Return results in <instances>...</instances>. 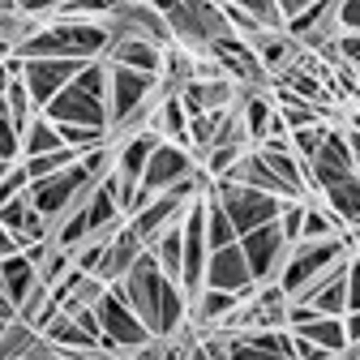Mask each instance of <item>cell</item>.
Masks as SVG:
<instances>
[{
    "label": "cell",
    "mask_w": 360,
    "mask_h": 360,
    "mask_svg": "<svg viewBox=\"0 0 360 360\" xmlns=\"http://www.w3.org/2000/svg\"><path fill=\"white\" fill-rule=\"evenodd\" d=\"M0 288H5V296H9L13 304H22V300L39 288V270H34V262H30L26 253L5 257V262H0Z\"/></svg>",
    "instance_id": "44dd1931"
},
{
    "label": "cell",
    "mask_w": 360,
    "mask_h": 360,
    "mask_svg": "<svg viewBox=\"0 0 360 360\" xmlns=\"http://www.w3.org/2000/svg\"><path fill=\"white\" fill-rule=\"evenodd\" d=\"M249 43H253V52H257L266 73H288L296 65V56H300V43H292L283 30H257Z\"/></svg>",
    "instance_id": "ffe728a7"
},
{
    "label": "cell",
    "mask_w": 360,
    "mask_h": 360,
    "mask_svg": "<svg viewBox=\"0 0 360 360\" xmlns=\"http://www.w3.org/2000/svg\"><path fill=\"white\" fill-rule=\"evenodd\" d=\"M210 198L219 202V210L228 214V223L236 228V240L262 223H275L279 210H283V198H270L262 189H249V185H232V180H214L210 185Z\"/></svg>",
    "instance_id": "277c9868"
},
{
    "label": "cell",
    "mask_w": 360,
    "mask_h": 360,
    "mask_svg": "<svg viewBox=\"0 0 360 360\" xmlns=\"http://www.w3.org/2000/svg\"><path fill=\"white\" fill-rule=\"evenodd\" d=\"M356 352H360V347H356Z\"/></svg>",
    "instance_id": "681fc988"
},
{
    "label": "cell",
    "mask_w": 360,
    "mask_h": 360,
    "mask_svg": "<svg viewBox=\"0 0 360 360\" xmlns=\"http://www.w3.org/2000/svg\"><path fill=\"white\" fill-rule=\"evenodd\" d=\"M292 335H300V339H309V343L326 347L330 356H347V330H343V318H313V322L296 326Z\"/></svg>",
    "instance_id": "7402d4cb"
},
{
    "label": "cell",
    "mask_w": 360,
    "mask_h": 360,
    "mask_svg": "<svg viewBox=\"0 0 360 360\" xmlns=\"http://www.w3.org/2000/svg\"><path fill=\"white\" fill-rule=\"evenodd\" d=\"M0 322H18V304L5 296V288H0Z\"/></svg>",
    "instance_id": "ab89813d"
},
{
    "label": "cell",
    "mask_w": 360,
    "mask_h": 360,
    "mask_svg": "<svg viewBox=\"0 0 360 360\" xmlns=\"http://www.w3.org/2000/svg\"><path fill=\"white\" fill-rule=\"evenodd\" d=\"M202 167V159L193 155V150H185V146H172V142H159L155 146V155L146 159V167H142V180L138 185L150 193V198H159V193H167L176 180H185V176H193Z\"/></svg>",
    "instance_id": "9c48e42d"
},
{
    "label": "cell",
    "mask_w": 360,
    "mask_h": 360,
    "mask_svg": "<svg viewBox=\"0 0 360 360\" xmlns=\"http://www.w3.org/2000/svg\"><path fill=\"white\" fill-rule=\"evenodd\" d=\"M159 142H163V138H159L155 129L129 133L120 146H112V176L120 180V185H138V180H142V167H146V159L155 155Z\"/></svg>",
    "instance_id": "e0dca14e"
},
{
    "label": "cell",
    "mask_w": 360,
    "mask_h": 360,
    "mask_svg": "<svg viewBox=\"0 0 360 360\" xmlns=\"http://www.w3.org/2000/svg\"><path fill=\"white\" fill-rule=\"evenodd\" d=\"M296 304H309L318 318H343V313H347V262H339L330 275L313 288L304 300H296Z\"/></svg>",
    "instance_id": "d6986e66"
},
{
    "label": "cell",
    "mask_w": 360,
    "mask_h": 360,
    "mask_svg": "<svg viewBox=\"0 0 360 360\" xmlns=\"http://www.w3.org/2000/svg\"><path fill=\"white\" fill-rule=\"evenodd\" d=\"M26 189H30V176L22 172V163H13V172L0 180V206H9V202H13V198H22Z\"/></svg>",
    "instance_id": "836d02e7"
},
{
    "label": "cell",
    "mask_w": 360,
    "mask_h": 360,
    "mask_svg": "<svg viewBox=\"0 0 360 360\" xmlns=\"http://www.w3.org/2000/svg\"><path fill=\"white\" fill-rule=\"evenodd\" d=\"M13 253H22V249H18V240H13L5 228H0V262H5V257H13Z\"/></svg>",
    "instance_id": "60d3db41"
},
{
    "label": "cell",
    "mask_w": 360,
    "mask_h": 360,
    "mask_svg": "<svg viewBox=\"0 0 360 360\" xmlns=\"http://www.w3.org/2000/svg\"><path fill=\"white\" fill-rule=\"evenodd\" d=\"M0 228H5V232L18 240V249H30V245L52 240V223L30 206V198H26V193H22V198H13L9 206H0Z\"/></svg>",
    "instance_id": "9a60e30c"
},
{
    "label": "cell",
    "mask_w": 360,
    "mask_h": 360,
    "mask_svg": "<svg viewBox=\"0 0 360 360\" xmlns=\"http://www.w3.org/2000/svg\"><path fill=\"white\" fill-rule=\"evenodd\" d=\"M347 257H352V245H347L343 232H339V236H326V240H300V245L288 249V257H283V266H279L275 283H279V292H283L288 300H304V296L318 288L339 262H347Z\"/></svg>",
    "instance_id": "3957f363"
},
{
    "label": "cell",
    "mask_w": 360,
    "mask_h": 360,
    "mask_svg": "<svg viewBox=\"0 0 360 360\" xmlns=\"http://www.w3.org/2000/svg\"><path fill=\"white\" fill-rule=\"evenodd\" d=\"M352 176H356V159H352V150L343 142V129L330 124V133L322 138V146L313 150V159L304 163V185L322 193V189L343 185V180H352Z\"/></svg>",
    "instance_id": "8992f818"
},
{
    "label": "cell",
    "mask_w": 360,
    "mask_h": 360,
    "mask_svg": "<svg viewBox=\"0 0 360 360\" xmlns=\"http://www.w3.org/2000/svg\"><path fill=\"white\" fill-rule=\"evenodd\" d=\"M95 322H99V339H103V347L108 352H138V347H146L155 335L138 322V313H133L112 288L99 296V304H95Z\"/></svg>",
    "instance_id": "5b68a950"
},
{
    "label": "cell",
    "mask_w": 360,
    "mask_h": 360,
    "mask_svg": "<svg viewBox=\"0 0 360 360\" xmlns=\"http://www.w3.org/2000/svg\"><path fill=\"white\" fill-rule=\"evenodd\" d=\"M0 9H13V5H9V0H0ZM13 13H18V9H13Z\"/></svg>",
    "instance_id": "ee69618b"
},
{
    "label": "cell",
    "mask_w": 360,
    "mask_h": 360,
    "mask_svg": "<svg viewBox=\"0 0 360 360\" xmlns=\"http://www.w3.org/2000/svg\"><path fill=\"white\" fill-rule=\"evenodd\" d=\"M5 86H9V73H5V65H0V99H5Z\"/></svg>",
    "instance_id": "b9f144b4"
},
{
    "label": "cell",
    "mask_w": 360,
    "mask_h": 360,
    "mask_svg": "<svg viewBox=\"0 0 360 360\" xmlns=\"http://www.w3.org/2000/svg\"><path fill=\"white\" fill-rule=\"evenodd\" d=\"M112 292L138 313V322L155 335V339H172V335H180V326H185V309H189V300H185V292H180L163 270L155 266V257H150V249L129 266V275L120 279V283H112Z\"/></svg>",
    "instance_id": "6da1fadb"
},
{
    "label": "cell",
    "mask_w": 360,
    "mask_h": 360,
    "mask_svg": "<svg viewBox=\"0 0 360 360\" xmlns=\"http://www.w3.org/2000/svg\"><path fill=\"white\" fill-rule=\"evenodd\" d=\"M86 60H56V56H34V60H26V69H22V82H26V90H30V103H34V112H43L60 90L77 77V69H82Z\"/></svg>",
    "instance_id": "8fae6325"
},
{
    "label": "cell",
    "mask_w": 360,
    "mask_h": 360,
    "mask_svg": "<svg viewBox=\"0 0 360 360\" xmlns=\"http://www.w3.org/2000/svg\"><path fill=\"white\" fill-rule=\"evenodd\" d=\"M270 116H275V103H270V99H262V95H249V99H245L240 120H245V133H249V146H257V142L266 138Z\"/></svg>",
    "instance_id": "f1b7e54d"
},
{
    "label": "cell",
    "mask_w": 360,
    "mask_h": 360,
    "mask_svg": "<svg viewBox=\"0 0 360 360\" xmlns=\"http://www.w3.org/2000/svg\"><path fill=\"white\" fill-rule=\"evenodd\" d=\"M360 309V257H347V313Z\"/></svg>",
    "instance_id": "8d00e7d4"
},
{
    "label": "cell",
    "mask_w": 360,
    "mask_h": 360,
    "mask_svg": "<svg viewBox=\"0 0 360 360\" xmlns=\"http://www.w3.org/2000/svg\"><path fill=\"white\" fill-rule=\"evenodd\" d=\"M176 95L180 103H185L189 116H202V112H228L236 99H240V90L232 77H206V82H180L176 86Z\"/></svg>",
    "instance_id": "5bb4252c"
},
{
    "label": "cell",
    "mask_w": 360,
    "mask_h": 360,
    "mask_svg": "<svg viewBox=\"0 0 360 360\" xmlns=\"http://www.w3.org/2000/svg\"><path fill=\"white\" fill-rule=\"evenodd\" d=\"M9 172H13V163H9V159H0V180H5Z\"/></svg>",
    "instance_id": "7bdbcfd3"
},
{
    "label": "cell",
    "mask_w": 360,
    "mask_h": 360,
    "mask_svg": "<svg viewBox=\"0 0 360 360\" xmlns=\"http://www.w3.org/2000/svg\"><path fill=\"white\" fill-rule=\"evenodd\" d=\"M343 330H347V352L360 347V309L356 313H343Z\"/></svg>",
    "instance_id": "74e56055"
},
{
    "label": "cell",
    "mask_w": 360,
    "mask_h": 360,
    "mask_svg": "<svg viewBox=\"0 0 360 360\" xmlns=\"http://www.w3.org/2000/svg\"><path fill=\"white\" fill-rule=\"evenodd\" d=\"M103 60L116 65V69H138V73L163 77V48H155L146 39H133V34H112Z\"/></svg>",
    "instance_id": "ac0fdd59"
},
{
    "label": "cell",
    "mask_w": 360,
    "mask_h": 360,
    "mask_svg": "<svg viewBox=\"0 0 360 360\" xmlns=\"http://www.w3.org/2000/svg\"><path fill=\"white\" fill-rule=\"evenodd\" d=\"M322 198H326V210H330V214L343 223V228L360 223V176L343 180V185H330V189H322Z\"/></svg>",
    "instance_id": "cb8c5ba5"
},
{
    "label": "cell",
    "mask_w": 360,
    "mask_h": 360,
    "mask_svg": "<svg viewBox=\"0 0 360 360\" xmlns=\"http://www.w3.org/2000/svg\"><path fill=\"white\" fill-rule=\"evenodd\" d=\"M335 26H339V34H360V0H339Z\"/></svg>",
    "instance_id": "e575fe53"
},
{
    "label": "cell",
    "mask_w": 360,
    "mask_h": 360,
    "mask_svg": "<svg viewBox=\"0 0 360 360\" xmlns=\"http://www.w3.org/2000/svg\"><path fill=\"white\" fill-rule=\"evenodd\" d=\"M18 150H22V133H18V124L9 120V112H5V99H0V159L18 163Z\"/></svg>",
    "instance_id": "d6a6232c"
},
{
    "label": "cell",
    "mask_w": 360,
    "mask_h": 360,
    "mask_svg": "<svg viewBox=\"0 0 360 360\" xmlns=\"http://www.w3.org/2000/svg\"><path fill=\"white\" fill-rule=\"evenodd\" d=\"M232 5L245 9L257 22V30H283V13H279L275 0H232Z\"/></svg>",
    "instance_id": "1f68e13d"
},
{
    "label": "cell",
    "mask_w": 360,
    "mask_h": 360,
    "mask_svg": "<svg viewBox=\"0 0 360 360\" xmlns=\"http://www.w3.org/2000/svg\"><path fill=\"white\" fill-rule=\"evenodd\" d=\"M18 163H22V172H26L30 180H43V176H56V172L73 167L77 155H73L69 146H60V150H52V155H34V159H18Z\"/></svg>",
    "instance_id": "f546056e"
},
{
    "label": "cell",
    "mask_w": 360,
    "mask_h": 360,
    "mask_svg": "<svg viewBox=\"0 0 360 360\" xmlns=\"http://www.w3.org/2000/svg\"><path fill=\"white\" fill-rule=\"evenodd\" d=\"M240 253H245V262H249V275H253L257 288H262V283H275L279 266H283V257H288V240H283V232H279V223H262V228L245 232V236H240Z\"/></svg>",
    "instance_id": "ba28073f"
},
{
    "label": "cell",
    "mask_w": 360,
    "mask_h": 360,
    "mask_svg": "<svg viewBox=\"0 0 360 360\" xmlns=\"http://www.w3.org/2000/svg\"><path fill=\"white\" fill-rule=\"evenodd\" d=\"M202 228H206V249H228V245H236V228L228 223V214L219 210V202L210 193L202 198Z\"/></svg>",
    "instance_id": "484cf974"
},
{
    "label": "cell",
    "mask_w": 360,
    "mask_h": 360,
    "mask_svg": "<svg viewBox=\"0 0 360 360\" xmlns=\"http://www.w3.org/2000/svg\"><path fill=\"white\" fill-rule=\"evenodd\" d=\"M150 257H155V266L163 270V275L180 288V262H185V249H180V223H176V228H167V232L150 245Z\"/></svg>",
    "instance_id": "4316f807"
},
{
    "label": "cell",
    "mask_w": 360,
    "mask_h": 360,
    "mask_svg": "<svg viewBox=\"0 0 360 360\" xmlns=\"http://www.w3.org/2000/svg\"><path fill=\"white\" fill-rule=\"evenodd\" d=\"M60 150V133L52 120H43V116H30V124L22 129V150L18 159H34V155H52Z\"/></svg>",
    "instance_id": "d4e9b609"
},
{
    "label": "cell",
    "mask_w": 360,
    "mask_h": 360,
    "mask_svg": "<svg viewBox=\"0 0 360 360\" xmlns=\"http://www.w3.org/2000/svg\"><path fill=\"white\" fill-rule=\"evenodd\" d=\"M202 288H210V292H232V296H240V300H249V296L257 292V283H253V275H249V262H245V253H240V240L228 245V249H210Z\"/></svg>",
    "instance_id": "30bf717a"
},
{
    "label": "cell",
    "mask_w": 360,
    "mask_h": 360,
    "mask_svg": "<svg viewBox=\"0 0 360 360\" xmlns=\"http://www.w3.org/2000/svg\"><path fill=\"white\" fill-rule=\"evenodd\" d=\"M330 360H343V356H330Z\"/></svg>",
    "instance_id": "c3c4849f"
},
{
    "label": "cell",
    "mask_w": 360,
    "mask_h": 360,
    "mask_svg": "<svg viewBox=\"0 0 360 360\" xmlns=\"http://www.w3.org/2000/svg\"><path fill=\"white\" fill-rule=\"evenodd\" d=\"M146 253V245L138 240V236H133V228H129V223H120V228L108 236V245H103V257H99V270H95V279L99 283H120L124 275H129V266L133 262H138Z\"/></svg>",
    "instance_id": "2e32d148"
},
{
    "label": "cell",
    "mask_w": 360,
    "mask_h": 360,
    "mask_svg": "<svg viewBox=\"0 0 360 360\" xmlns=\"http://www.w3.org/2000/svg\"><path fill=\"white\" fill-rule=\"evenodd\" d=\"M108 26L103 22H65V18H48L39 22L30 39H22L18 56L34 60V56H56V60H99L108 52Z\"/></svg>",
    "instance_id": "7a4b0ae2"
},
{
    "label": "cell",
    "mask_w": 360,
    "mask_h": 360,
    "mask_svg": "<svg viewBox=\"0 0 360 360\" xmlns=\"http://www.w3.org/2000/svg\"><path fill=\"white\" fill-rule=\"evenodd\" d=\"M356 90H360V69H356Z\"/></svg>",
    "instance_id": "f6af8a7d"
},
{
    "label": "cell",
    "mask_w": 360,
    "mask_h": 360,
    "mask_svg": "<svg viewBox=\"0 0 360 360\" xmlns=\"http://www.w3.org/2000/svg\"><path fill=\"white\" fill-rule=\"evenodd\" d=\"M343 223L326 210V206H304V219H300V240H326V236H339Z\"/></svg>",
    "instance_id": "83f0119b"
},
{
    "label": "cell",
    "mask_w": 360,
    "mask_h": 360,
    "mask_svg": "<svg viewBox=\"0 0 360 360\" xmlns=\"http://www.w3.org/2000/svg\"><path fill=\"white\" fill-rule=\"evenodd\" d=\"M82 189H90V180L82 176V167L73 163V167H65V172H56V176H43V180H30V189H26V198H30V206L48 219V223H56L73 202H77V193Z\"/></svg>",
    "instance_id": "52a82bcc"
},
{
    "label": "cell",
    "mask_w": 360,
    "mask_h": 360,
    "mask_svg": "<svg viewBox=\"0 0 360 360\" xmlns=\"http://www.w3.org/2000/svg\"><path fill=\"white\" fill-rule=\"evenodd\" d=\"M275 5H279V13H283V22H288V18H296L300 9H309V5H318V0H275Z\"/></svg>",
    "instance_id": "f35d334b"
},
{
    "label": "cell",
    "mask_w": 360,
    "mask_h": 360,
    "mask_svg": "<svg viewBox=\"0 0 360 360\" xmlns=\"http://www.w3.org/2000/svg\"><path fill=\"white\" fill-rule=\"evenodd\" d=\"M356 176H360V159H356Z\"/></svg>",
    "instance_id": "bcb514c9"
},
{
    "label": "cell",
    "mask_w": 360,
    "mask_h": 360,
    "mask_svg": "<svg viewBox=\"0 0 360 360\" xmlns=\"http://www.w3.org/2000/svg\"><path fill=\"white\" fill-rule=\"evenodd\" d=\"M210 60L223 69V77H232L236 86L240 82H262L266 77V69H262V60H257V52H253V43L249 39H240V34H219L214 43H210Z\"/></svg>",
    "instance_id": "4fadbf2b"
},
{
    "label": "cell",
    "mask_w": 360,
    "mask_h": 360,
    "mask_svg": "<svg viewBox=\"0 0 360 360\" xmlns=\"http://www.w3.org/2000/svg\"><path fill=\"white\" fill-rule=\"evenodd\" d=\"M5 112H9V120L18 124V133L30 124V116H39V112H34V103H30V90H26V82H22V77L5 86Z\"/></svg>",
    "instance_id": "4dcf8cb0"
},
{
    "label": "cell",
    "mask_w": 360,
    "mask_h": 360,
    "mask_svg": "<svg viewBox=\"0 0 360 360\" xmlns=\"http://www.w3.org/2000/svg\"><path fill=\"white\" fill-rule=\"evenodd\" d=\"M335 52L347 69H360V34H339L335 39Z\"/></svg>",
    "instance_id": "d590c367"
},
{
    "label": "cell",
    "mask_w": 360,
    "mask_h": 360,
    "mask_svg": "<svg viewBox=\"0 0 360 360\" xmlns=\"http://www.w3.org/2000/svg\"><path fill=\"white\" fill-rule=\"evenodd\" d=\"M210 5H223V0H210Z\"/></svg>",
    "instance_id": "7dc6e473"
},
{
    "label": "cell",
    "mask_w": 360,
    "mask_h": 360,
    "mask_svg": "<svg viewBox=\"0 0 360 360\" xmlns=\"http://www.w3.org/2000/svg\"><path fill=\"white\" fill-rule=\"evenodd\" d=\"M240 309V296H232V292H210V288H202L198 296H193V318L202 322V326H219V322H228L232 313Z\"/></svg>",
    "instance_id": "603a6c76"
},
{
    "label": "cell",
    "mask_w": 360,
    "mask_h": 360,
    "mask_svg": "<svg viewBox=\"0 0 360 360\" xmlns=\"http://www.w3.org/2000/svg\"><path fill=\"white\" fill-rule=\"evenodd\" d=\"M39 116L52 120V124H90V129H108V103L95 99V95H86V90L73 86V82H69Z\"/></svg>",
    "instance_id": "7c38bea8"
}]
</instances>
